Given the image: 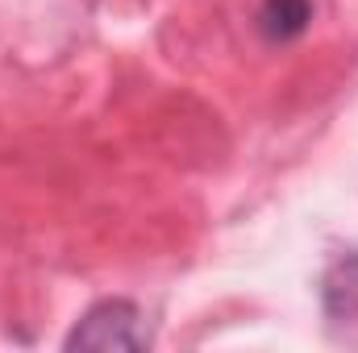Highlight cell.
Masks as SVG:
<instances>
[{
	"instance_id": "3",
	"label": "cell",
	"mask_w": 358,
	"mask_h": 353,
	"mask_svg": "<svg viewBox=\"0 0 358 353\" xmlns=\"http://www.w3.org/2000/svg\"><path fill=\"white\" fill-rule=\"evenodd\" d=\"M321 295H325V312L329 316H346V320L358 316V254L334 262V270L325 274Z\"/></svg>"
},
{
	"instance_id": "1",
	"label": "cell",
	"mask_w": 358,
	"mask_h": 353,
	"mask_svg": "<svg viewBox=\"0 0 358 353\" xmlns=\"http://www.w3.org/2000/svg\"><path fill=\"white\" fill-rule=\"evenodd\" d=\"M67 350H146L142 312L129 299H100L67 333Z\"/></svg>"
},
{
	"instance_id": "2",
	"label": "cell",
	"mask_w": 358,
	"mask_h": 353,
	"mask_svg": "<svg viewBox=\"0 0 358 353\" xmlns=\"http://www.w3.org/2000/svg\"><path fill=\"white\" fill-rule=\"evenodd\" d=\"M313 21V0H263L259 8V33L271 46L296 42Z\"/></svg>"
}]
</instances>
